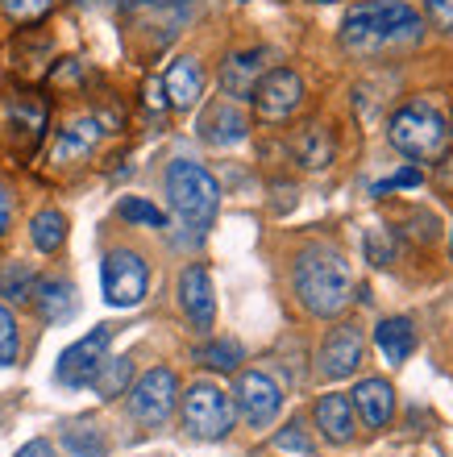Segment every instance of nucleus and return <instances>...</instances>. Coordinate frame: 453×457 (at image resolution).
Instances as JSON below:
<instances>
[{
	"label": "nucleus",
	"instance_id": "nucleus-34",
	"mask_svg": "<svg viewBox=\"0 0 453 457\" xmlns=\"http://www.w3.org/2000/svg\"><path fill=\"white\" fill-rule=\"evenodd\" d=\"M429 12L441 29H453V0H429Z\"/></svg>",
	"mask_w": 453,
	"mask_h": 457
},
{
	"label": "nucleus",
	"instance_id": "nucleus-30",
	"mask_svg": "<svg viewBox=\"0 0 453 457\" xmlns=\"http://www.w3.org/2000/svg\"><path fill=\"white\" fill-rule=\"evenodd\" d=\"M274 449H283V453H299V457L316 453V445L308 441V433H304V424L299 420H291L283 433H274Z\"/></svg>",
	"mask_w": 453,
	"mask_h": 457
},
{
	"label": "nucleus",
	"instance_id": "nucleus-11",
	"mask_svg": "<svg viewBox=\"0 0 453 457\" xmlns=\"http://www.w3.org/2000/svg\"><path fill=\"white\" fill-rule=\"evenodd\" d=\"M362 349H366V341H362V333L354 325H337L329 337H324L321 345V374L324 378H349V374L362 366Z\"/></svg>",
	"mask_w": 453,
	"mask_h": 457
},
{
	"label": "nucleus",
	"instance_id": "nucleus-18",
	"mask_svg": "<svg viewBox=\"0 0 453 457\" xmlns=\"http://www.w3.org/2000/svg\"><path fill=\"white\" fill-rule=\"evenodd\" d=\"M374 345H379L382 361H391V366H404L412 358V349H416V325L407 320V316H387L374 325Z\"/></svg>",
	"mask_w": 453,
	"mask_h": 457
},
{
	"label": "nucleus",
	"instance_id": "nucleus-25",
	"mask_svg": "<svg viewBox=\"0 0 453 457\" xmlns=\"http://www.w3.org/2000/svg\"><path fill=\"white\" fill-rule=\"evenodd\" d=\"M9 120L29 137V142H42V129H46V104L38 96H17L9 100Z\"/></svg>",
	"mask_w": 453,
	"mask_h": 457
},
{
	"label": "nucleus",
	"instance_id": "nucleus-20",
	"mask_svg": "<svg viewBox=\"0 0 453 457\" xmlns=\"http://www.w3.org/2000/svg\"><path fill=\"white\" fill-rule=\"evenodd\" d=\"M316 428L324 433L329 445H349V436H354V408H349V399L321 395V403H316Z\"/></svg>",
	"mask_w": 453,
	"mask_h": 457
},
{
	"label": "nucleus",
	"instance_id": "nucleus-1",
	"mask_svg": "<svg viewBox=\"0 0 453 457\" xmlns=\"http://www.w3.org/2000/svg\"><path fill=\"white\" fill-rule=\"evenodd\" d=\"M424 21L416 9H407L404 0H362L346 12L341 21V42L358 54H379L387 46H407L420 42Z\"/></svg>",
	"mask_w": 453,
	"mask_h": 457
},
{
	"label": "nucleus",
	"instance_id": "nucleus-7",
	"mask_svg": "<svg viewBox=\"0 0 453 457\" xmlns=\"http://www.w3.org/2000/svg\"><path fill=\"white\" fill-rule=\"evenodd\" d=\"M175 399H180V378L167 366H155L138 378V386L130 391V411L133 420L146 424V428H163L175 411Z\"/></svg>",
	"mask_w": 453,
	"mask_h": 457
},
{
	"label": "nucleus",
	"instance_id": "nucleus-31",
	"mask_svg": "<svg viewBox=\"0 0 453 457\" xmlns=\"http://www.w3.org/2000/svg\"><path fill=\"white\" fill-rule=\"evenodd\" d=\"M366 258L374 266L395 262V237H391V228H366Z\"/></svg>",
	"mask_w": 453,
	"mask_h": 457
},
{
	"label": "nucleus",
	"instance_id": "nucleus-35",
	"mask_svg": "<svg viewBox=\"0 0 453 457\" xmlns=\"http://www.w3.org/2000/svg\"><path fill=\"white\" fill-rule=\"evenodd\" d=\"M437 183H441L445 195H453V154H441V170H437Z\"/></svg>",
	"mask_w": 453,
	"mask_h": 457
},
{
	"label": "nucleus",
	"instance_id": "nucleus-23",
	"mask_svg": "<svg viewBox=\"0 0 453 457\" xmlns=\"http://www.w3.org/2000/svg\"><path fill=\"white\" fill-rule=\"evenodd\" d=\"M29 237H34V245L42 253H59L63 241H67V217H63L59 208H42L29 220Z\"/></svg>",
	"mask_w": 453,
	"mask_h": 457
},
{
	"label": "nucleus",
	"instance_id": "nucleus-9",
	"mask_svg": "<svg viewBox=\"0 0 453 457\" xmlns=\"http://www.w3.org/2000/svg\"><path fill=\"white\" fill-rule=\"evenodd\" d=\"M254 109L263 120H287L291 112L299 109V100H304V79H299L291 67H274L266 71L258 84H254Z\"/></svg>",
	"mask_w": 453,
	"mask_h": 457
},
{
	"label": "nucleus",
	"instance_id": "nucleus-6",
	"mask_svg": "<svg viewBox=\"0 0 453 457\" xmlns=\"http://www.w3.org/2000/svg\"><path fill=\"white\" fill-rule=\"evenodd\" d=\"M100 291L113 308H138L150 291V266L133 250H108L100 266Z\"/></svg>",
	"mask_w": 453,
	"mask_h": 457
},
{
	"label": "nucleus",
	"instance_id": "nucleus-14",
	"mask_svg": "<svg viewBox=\"0 0 453 457\" xmlns=\"http://www.w3.org/2000/svg\"><path fill=\"white\" fill-rule=\"evenodd\" d=\"M163 96H167L171 109H196L204 96V71H200V62L196 59H175L171 62V71L167 79H163Z\"/></svg>",
	"mask_w": 453,
	"mask_h": 457
},
{
	"label": "nucleus",
	"instance_id": "nucleus-16",
	"mask_svg": "<svg viewBox=\"0 0 453 457\" xmlns=\"http://www.w3.org/2000/svg\"><path fill=\"white\" fill-rule=\"evenodd\" d=\"M354 408L362 411V420L370 428H387L395 420V386L382 378H362L354 386Z\"/></svg>",
	"mask_w": 453,
	"mask_h": 457
},
{
	"label": "nucleus",
	"instance_id": "nucleus-26",
	"mask_svg": "<svg viewBox=\"0 0 453 457\" xmlns=\"http://www.w3.org/2000/svg\"><path fill=\"white\" fill-rule=\"evenodd\" d=\"M34 287H38L34 266H25V262H9L4 270H0V295H4V300H13V303L34 300Z\"/></svg>",
	"mask_w": 453,
	"mask_h": 457
},
{
	"label": "nucleus",
	"instance_id": "nucleus-4",
	"mask_svg": "<svg viewBox=\"0 0 453 457\" xmlns=\"http://www.w3.org/2000/svg\"><path fill=\"white\" fill-rule=\"evenodd\" d=\"M387 142L399 150V154L416 158V162H432V158L445 154V142H449V125L429 100H412L404 109L387 120Z\"/></svg>",
	"mask_w": 453,
	"mask_h": 457
},
{
	"label": "nucleus",
	"instance_id": "nucleus-37",
	"mask_svg": "<svg viewBox=\"0 0 453 457\" xmlns=\"http://www.w3.org/2000/svg\"><path fill=\"white\" fill-rule=\"evenodd\" d=\"M146 104H150V109H163V104H167V96H163V84H155V79L146 84Z\"/></svg>",
	"mask_w": 453,
	"mask_h": 457
},
{
	"label": "nucleus",
	"instance_id": "nucleus-8",
	"mask_svg": "<svg viewBox=\"0 0 453 457\" xmlns=\"http://www.w3.org/2000/svg\"><path fill=\"white\" fill-rule=\"evenodd\" d=\"M113 325H96L88 337H80L75 345L63 349L59 366H55V378L63 386H92L96 370H100V361L108 358V345H113Z\"/></svg>",
	"mask_w": 453,
	"mask_h": 457
},
{
	"label": "nucleus",
	"instance_id": "nucleus-2",
	"mask_svg": "<svg viewBox=\"0 0 453 457\" xmlns=\"http://www.w3.org/2000/svg\"><path fill=\"white\" fill-rule=\"evenodd\" d=\"M296 295L312 316H341L354 300V275L346 253L333 245H308L296 258Z\"/></svg>",
	"mask_w": 453,
	"mask_h": 457
},
{
	"label": "nucleus",
	"instance_id": "nucleus-17",
	"mask_svg": "<svg viewBox=\"0 0 453 457\" xmlns=\"http://www.w3.org/2000/svg\"><path fill=\"white\" fill-rule=\"evenodd\" d=\"M105 137V125L96 117H84V120H71L67 129L59 133V142H55V162H84L88 154H96V145Z\"/></svg>",
	"mask_w": 453,
	"mask_h": 457
},
{
	"label": "nucleus",
	"instance_id": "nucleus-29",
	"mask_svg": "<svg viewBox=\"0 0 453 457\" xmlns=\"http://www.w3.org/2000/svg\"><path fill=\"white\" fill-rule=\"evenodd\" d=\"M17 358H21V333H17L13 312L0 303V366H13Z\"/></svg>",
	"mask_w": 453,
	"mask_h": 457
},
{
	"label": "nucleus",
	"instance_id": "nucleus-10",
	"mask_svg": "<svg viewBox=\"0 0 453 457\" xmlns=\"http://www.w3.org/2000/svg\"><path fill=\"white\" fill-rule=\"evenodd\" d=\"M238 408L241 416H246V424L250 428H266V424L279 416V408H283V395H279V383H274L271 374L263 370H246L238 378Z\"/></svg>",
	"mask_w": 453,
	"mask_h": 457
},
{
	"label": "nucleus",
	"instance_id": "nucleus-32",
	"mask_svg": "<svg viewBox=\"0 0 453 457\" xmlns=\"http://www.w3.org/2000/svg\"><path fill=\"white\" fill-rule=\"evenodd\" d=\"M50 4L55 0H4V12H9L13 21H38V17H46Z\"/></svg>",
	"mask_w": 453,
	"mask_h": 457
},
{
	"label": "nucleus",
	"instance_id": "nucleus-41",
	"mask_svg": "<svg viewBox=\"0 0 453 457\" xmlns=\"http://www.w3.org/2000/svg\"><path fill=\"white\" fill-rule=\"evenodd\" d=\"M449 250H453V237H449Z\"/></svg>",
	"mask_w": 453,
	"mask_h": 457
},
{
	"label": "nucleus",
	"instance_id": "nucleus-39",
	"mask_svg": "<svg viewBox=\"0 0 453 457\" xmlns=\"http://www.w3.org/2000/svg\"><path fill=\"white\" fill-rule=\"evenodd\" d=\"M321 4H333V0H321Z\"/></svg>",
	"mask_w": 453,
	"mask_h": 457
},
{
	"label": "nucleus",
	"instance_id": "nucleus-27",
	"mask_svg": "<svg viewBox=\"0 0 453 457\" xmlns=\"http://www.w3.org/2000/svg\"><path fill=\"white\" fill-rule=\"evenodd\" d=\"M241 358H246V349H241L233 337L208 341V345L200 349V366H208V370H216V374H233L241 366Z\"/></svg>",
	"mask_w": 453,
	"mask_h": 457
},
{
	"label": "nucleus",
	"instance_id": "nucleus-33",
	"mask_svg": "<svg viewBox=\"0 0 453 457\" xmlns=\"http://www.w3.org/2000/svg\"><path fill=\"white\" fill-rule=\"evenodd\" d=\"M420 183H424V175H420V167H404V170H395L391 179L374 183L370 192H374V195H387V192H395V187H420Z\"/></svg>",
	"mask_w": 453,
	"mask_h": 457
},
{
	"label": "nucleus",
	"instance_id": "nucleus-40",
	"mask_svg": "<svg viewBox=\"0 0 453 457\" xmlns=\"http://www.w3.org/2000/svg\"><path fill=\"white\" fill-rule=\"evenodd\" d=\"M155 4H167V0H155Z\"/></svg>",
	"mask_w": 453,
	"mask_h": 457
},
{
	"label": "nucleus",
	"instance_id": "nucleus-13",
	"mask_svg": "<svg viewBox=\"0 0 453 457\" xmlns=\"http://www.w3.org/2000/svg\"><path fill=\"white\" fill-rule=\"evenodd\" d=\"M246 133H250V120H246V112L233 104V100H216V104H208L200 117V137L208 145H238L246 142Z\"/></svg>",
	"mask_w": 453,
	"mask_h": 457
},
{
	"label": "nucleus",
	"instance_id": "nucleus-21",
	"mask_svg": "<svg viewBox=\"0 0 453 457\" xmlns=\"http://www.w3.org/2000/svg\"><path fill=\"white\" fill-rule=\"evenodd\" d=\"M296 158L308 170L329 167V162H333V137H329V129H321V125H304V129L296 133Z\"/></svg>",
	"mask_w": 453,
	"mask_h": 457
},
{
	"label": "nucleus",
	"instance_id": "nucleus-19",
	"mask_svg": "<svg viewBox=\"0 0 453 457\" xmlns=\"http://www.w3.org/2000/svg\"><path fill=\"white\" fill-rule=\"evenodd\" d=\"M258 79H263V50L229 54L225 67H221V92H225L229 100H250Z\"/></svg>",
	"mask_w": 453,
	"mask_h": 457
},
{
	"label": "nucleus",
	"instance_id": "nucleus-38",
	"mask_svg": "<svg viewBox=\"0 0 453 457\" xmlns=\"http://www.w3.org/2000/svg\"><path fill=\"white\" fill-rule=\"evenodd\" d=\"M9 220H13V200H9V192L0 187V237H4V228H9Z\"/></svg>",
	"mask_w": 453,
	"mask_h": 457
},
{
	"label": "nucleus",
	"instance_id": "nucleus-28",
	"mask_svg": "<svg viewBox=\"0 0 453 457\" xmlns=\"http://www.w3.org/2000/svg\"><path fill=\"white\" fill-rule=\"evenodd\" d=\"M117 217L130 220V225H146V228H163V225H167L163 208L150 204V200H142V195H125V200L117 204Z\"/></svg>",
	"mask_w": 453,
	"mask_h": 457
},
{
	"label": "nucleus",
	"instance_id": "nucleus-24",
	"mask_svg": "<svg viewBox=\"0 0 453 457\" xmlns=\"http://www.w3.org/2000/svg\"><path fill=\"white\" fill-rule=\"evenodd\" d=\"M130 378H133V361L130 358H105L100 361V370H96V378H92V391L100 399H117V395H125Z\"/></svg>",
	"mask_w": 453,
	"mask_h": 457
},
{
	"label": "nucleus",
	"instance_id": "nucleus-36",
	"mask_svg": "<svg viewBox=\"0 0 453 457\" xmlns=\"http://www.w3.org/2000/svg\"><path fill=\"white\" fill-rule=\"evenodd\" d=\"M13 457H55V449H50V441H29V445H21Z\"/></svg>",
	"mask_w": 453,
	"mask_h": 457
},
{
	"label": "nucleus",
	"instance_id": "nucleus-22",
	"mask_svg": "<svg viewBox=\"0 0 453 457\" xmlns=\"http://www.w3.org/2000/svg\"><path fill=\"white\" fill-rule=\"evenodd\" d=\"M63 445L71 457H105L108 453V441H105V428L96 420H75L63 428Z\"/></svg>",
	"mask_w": 453,
	"mask_h": 457
},
{
	"label": "nucleus",
	"instance_id": "nucleus-5",
	"mask_svg": "<svg viewBox=\"0 0 453 457\" xmlns=\"http://www.w3.org/2000/svg\"><path fill=\"white\" fill-rule=\"evenodd\" d=\"M233 420H238L233 395L216 383H196L183 395V424L196 441H225L233 433Z\"/></svg>",
	"mask_w": 453,
	"mask_h": 457
},
{
	"label": "nucleus",
	"instance_id": "nucleus-15",
	"mask_svg": "<svg viewBox=\"0 0 453 457\" xmlns=\"http://www.w3.org/2000/svg\"><path fill=\"white\" fill-rule=\"evenodd\" d=\"M34 303H38V316L46 320V325H63V320H71L80 300H75V283L63 275H50V278H38L34 287Z\"/></svg>",
	"mask_w": 453,
	"mask_h": 457
},
{
	"label": "nucleus",
	"instance_id": "nucleus-3",
	"mask_svg": "<svg viewBox=\"0 0 453 457\" xmlns=\"http://www.w3.org/2000/svg\"><path fill=\"white\" fill-rule=\"evenodd\" d=\"M167 195H171V208L180 217L183 228H191V237L200 241L208 228L216 225V212H221V187L200 162H171L167 170Z\"/></svg>",
	"mask_w": 453,
	"mask_h": 457
},
{
	"label": "nucleus",
	"instance_id": "nucleus-12",
	"mask_svg": "<svg viewBox=\"0 0 453 457\" xmlns=\"http://www.w3.org/2000/svg\"><path fill=\"white\" fill-rule=\"evenodd\" d=\"M180 303L200 333H208V328L216 325V291H213V278H208L204 266H188L180 275Z\"/></svg>",
	"mask_w": 453,
	"mask_h": 457
}]
</instances>
